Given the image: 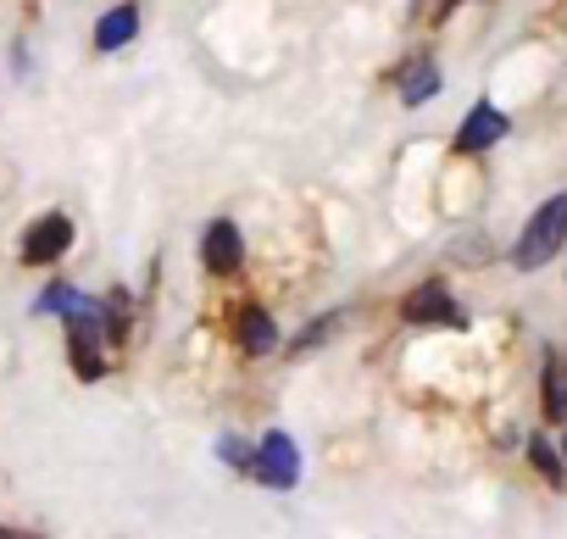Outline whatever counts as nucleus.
I'll use <instances>...</instances> for the list:
<instances>
[{"mask_svg": "<svg viewBox=\"0 0 567 539\" xmlns=\"http://www.w3.org/2000/svg\"><path fill=\"white\" fill-rule=\"evenodd\" d=\"M561 239H567V195H550V200H545V206L528 217L523 239L512 245V267L534 273V267H545V261L561 250Z\"/></svg>", "mask_w": 567, "mask_h": 539, "instance_id": "1", "label": "nucleus"}, {"mask_svg": "<svg viewBox=\"0 0 567 539\" xmlns=\"http://www.w3.org/2000/svg\"><path fill=\"white\" fill-rule=\"evenodd\" d=\"M68 351H73V373L84 379V384H95L101 373H106V356H101V345H106V334H101V307L90 301V296H79L68 312Z\"/></svg>", "mask_w": 567, "mask_h": 539, "instance_id": "2", "label": "nucleus"}, {"mask_svg": "<svg viewBox=\"0 0 567 539\" xmlns=\"http://www.w3.org/2000/svg\"><path fill=\"white\" fill-rule=\"evenodd\" d=\"M267 489H296L301 484V450H296V439L284 434V428H272L261 445H256V467H250Z\"/></svg>", "mask_w": 567, "mask_h": 539, "instance_id": "3", "label": "nucleus"}, {"mask_svg": "<svg viewBox=\"0 0 567 539\" xmlns=\"http://www.w3.org/2000/svg\"><path fill=\"white\" fill-rule=\"evenodd\" d=\"M68 245H73V217L45 211V217H34V222H29V234H23V261H29V267L62 261V256H68Z\"/></svg>", "mask_w": 567, "mask_h": 539, "instance_id": "4", "label": "nucleus"}, {"mask_svg": "<svg viewBox=\"0 0 567 539\" xmlns=\"http://www.w3.org/2000/svg\"><path fill=\"white\" fill-rule=\"evenodd\" d=\"M506 112L501 106H489V101H478L467 117H462V128H456V151L462 156H473V151H489L495 139H506Z\"/></svg>", "mask_w": 567, "mask_h": 539, "instance_id": "5", "label": "nucleus"}, {"mask_svg": "<svg viewBox=\"0 0 567 539\" xmlns=\"http://www.w3.org/2000/svg\"><path fill=\"white\" fill-rule=\"evenodd\" d=\"M401 312H406V323H456V329L467 323V318L456 312V301H451L445 284H417V290L406 296Z\"/></svg>", "mask_w": 567, "mask_h": 539, "instance_id": "6", "label": "nucleus"}, {"mask_svg": "<svg viewBox=\"0 0 567 539\" xmlns=\"http://www.w3.org/2000/svg\"><path fill=\"white\" fill-rule=\"evenodd\" d=\"M200 261L212 267V273H234V267L245 261V239H239V228H234L228 217H217V222L206 228V239H200Z\"/></svg>", "mask_w": 567, "mask_h": 539, "instance_id": "7", "label": "nucleus"}, {"mask_svg": "<svg viewBox=\"0 0 567 539\" xmlns=\"http://www.w3.org/2000/svg\"><path fill=\"white\" fill-rule=\"evenodd\" d=\"M234 340H239L245 356H267V351H278V323H272L261 307H245V312L234 318Z\"/></svg>", "mask_w": 567, "mask_h": 539, "instance_id": "8", "label": "nucleus"}, {"mask_svg": "<svg viewBox=\"0 0 567 539\" xmlns=\"http://www.w3.org/2000/svg\"><path fill=\"white\" fill-rule=\"evenodd\" d=\"M134 34H140V12H134V7H112V12L95 23V51H123Z\"/></svg>", "mask_w": 567, "mask_h": 539, "instance_id": "9", "label": "nucleus"}, {"mask_svg": "<svg viewBox=\"0 0 567 539\" xmlns=\"http://www.w3.org/2000/svg\"><path fill=\"white\" fill-rule=\"evenodd\" d=\"M434 95H440V68H434L429 56L406 62V68H401V101H406V106H423V101H434Z\"/></svg>", "mask_w": 567, "mask_h": 539, "instance_id": "10", "label": "nucleus"}, {"mask_svg": "<svg viewBox=\"0 0 567 539\" xmlns=\"http://www.w3.org/2000/svg\"><path fill=\"white\" fill-rule=\"evenodd\" d=\"M545 417L550 423L567 417V356H550L545 362Z\"/></svg>", "mask_w": 567, "mask_h": 539, "instance_id": "11", "label": "nucleus"}, {"mask_svg": "<svg viewBox=\"0 0 567 539\" xmlns=\"http://www.w3.org/2000/svg\"><path fill=\"white\" fill-rule=\"evenodd\" d=\"M528 456H534V467H539L550 484H561V478H567V462L556 456V445H550V439H534V445H528Z\"/></svg>", "mask_w": 567, "mask_h": 539, "instance_id": "12", "label": "nucleus"}, {"mask_svg": "<svg viewBox=\"0 0 567 539\" xmlns=\"http://www.w3.org/2000/svg\"><path fill=\"white\" fill-rule=\"evenodd\" d=\"M123 334H128V296H123V290H117V296H112V301H106V340H112V345H117V340H123Z\"/></svg>", "mask_w": 567, "mask_h": 539, "instance_id": "13", "label": "nucleus"}, {"mask_svg": "<svg viewBox=\"0 0 567 539\" xmlns=\"http://www.w3.org/2000/svg\"><path fill=\"white\" fill-rule=\"evenodd\" d=\"M73 301H79V290H68V284H51V290H45V296L34 301V312H56V318H62V312H68Z\"/></svg>", "mask_w": 567, "mask_h": 539, "instance_id": "14", "label": "nucleus"}, {"mask_svg": "<svg viewBox=\"0 0 567 539\" xmlns=\"http://www.w3.org/2000/svg\"><path fill=\"white\" fill-rule=\"evenodd\" d=\"M217 456H223L228 467H239V473H250V467H256V462L245 456V445H239V439H217Z\"/></svg>", "mask_w": 567, "mask_h": 539, "instance_id": "15", "label": "nucleus"}, {"mask_svg": "<svg viewBox=\"0 0 567 539\" xmlns=\"http://www.w3.org/2000/svg\"><path fill=\"white\" fill-rule=\"evenodd\" d=\"M334 329H340V312H334V318H329V323H318V329H307V334H301V340H296V351H312V345H323V340H329V334H334Z\"/></svg>", "mask_w": 567, "mask_h": 539, "instance_id": "16", "label": "nucleus"}, {"mask_svg": "<svg viewBox=\"0 0 567 539\" xmlns=\"http://www.w3.org/2000/svg\"><path fill=\"white\" fill-rule=\"evenodd\" d=\"M0 539H34V533H12V528H0Z\"/></svg>", "mask_w": 567, "mask_h": 539, "instance_id": "17", "label": "nucleus"}]
</instances>
